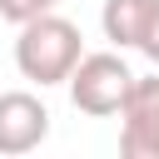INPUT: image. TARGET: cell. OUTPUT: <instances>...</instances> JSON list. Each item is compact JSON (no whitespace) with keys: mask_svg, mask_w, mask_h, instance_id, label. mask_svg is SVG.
I'll list each match as a JSON object with an SVG mask.
<instances>
[{"mask_svg":"<svg viewBox=\"0 0 159 159\" xmlns=\"http://www.w3.org/2000/svg\"><path fill=\"white\" fill-rule=\"evenodd\" d=\"M84 60V35L75 20L65 15H35L20 25V40H15V70L30 80V84H65L75 75V65Z\"/></svg>","mask_w":159,"mask_h":159,"instance_id":"6da1fadb","label":"cell"},{"mask_svg":"<svg viewBox=\"0 0 159 159\" xmlns=\"http://www.w3.org/2000/svg\"><path fill=\"white\" fill-rule=\"evenodd\" d=\"M65 84H70V104H75L80 114L109 119V114L124 109V99H129V89H134V70L124 65V55L99 50V55H84Z\"/></svg>","mask_w":159,"mask_h":159,"instance_id":"7a4b0ae2","label":"cell"},{"mask_svg":"<svg viewBox=\"0 0 159 159\" xmlns=\"http://www.w3.org/2000/svg\"><path fill=\"white\" fill-rule=\"evenodd\" d=\"M119 154L124 159H159V70L134 75V89L119 109Z\"/></svg>","mask_w":159,"mask_h":159,"instance_id":"3957f363","label":"cell"},{"mask_svg":"<svg viewBox=\"0 0 159 159\" xmlns=\"http://www.w3.org/2000/svg\"><path fill=\"white\" fill-rule=\"evenodd\" d=\"M50 139V109L40 94L30 89H5L0 94V154L15 159V154H30Z\"/></svg>","mask_w":159,"mask_h":159,"instance_id":"277c9868","label":"cell"},{"mask_svg":"<svg viewBox=\"0 0 159 159\" xmlns=\"http://www.w3.org/2000/svg\"><path fill=\"white\" fill-rule=\"evenodd\" d=\"M154 10H159V0H104V10H99L104 40L114 50H139L154 25Z\"/></svg>","mask_w":159,"mask_h":159,"instance_id":"5b68a950","label":"cell"},{"mask_svg":"<svg viewBox=\"0 0 159 159\" xmlns=\"http://www.w3.org/2000/svg\"><path fill=\"white\" fill-rule=\"evenodd\" d=\"M60 0H0V15L10 20V25H25V20H35V15H50Z\"/></svg>","mask_w":159,"mask_h":159,"instance_id":"8992f818","label":"cell"},{"mask_svg":"<svg viewBox=\"0 0 159 159\" xmlns=\"http://www.w3.org/2000/svg\"><path fill=\"white\" fill-rule=\"evenodd\" d=\"M149 60H154V70H159V10H154V25H149V35H144V45H139Z\"/></svg>","mask_w":159,"mask_h":159,"instance_id":"52a82bcc","label":"cell"}]
</instances>
